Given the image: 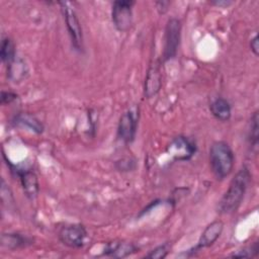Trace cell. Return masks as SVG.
I'll return each mask as SVG.
<instances>
[{"instance_id":"obj_14","label":"cell","mask_w":259,"mask_h":259,"mask_svg":"<svg viewBox=\"0 0 259 259\" xmlns=\"http://www.w3.org/2000/svg\"><path fill=\"white\" fill-rule=\"evenodd\" d=\"M138 251H139V247H137L133 243L111 242L105 246L102 255L113 257V258H124Z\"/></svg>"},{"instance_id":"obj_18","label":"cell","mask_w":259,"mask_h":259,"mask_svg":"<svg viewBox=\"0 0 259 259\" xmlns=\"http://www.w3.org/2000/svg\"><path fill=\"white\" fill-rule=\"evenodd\" d=\"M258 111H255L250 119L249 130H248V142L251 150L256 149L258 147Z\"/></svg>"},{"instance_id":"obj_11","label":"cell","mask_w":259,"mask_h":259,"mask_svg":"<svg viewBox=\"0 0 259 259\" xmlns=\"http://www.w3.org/2000/svg\"><path fill=\"white\" fill-rule=\"evenodd\" d=\"M162 84V75L159 63L155 62L153 65L150 66L147 76L145 79V86H144V94L147 98H152L155 96Z\"/></svg>"},{"instance_id":"obj_4","label":"cell","mask_w":259,"mask_h":259,"mask_svg":"<svg viewBox=\"0 0 259 259\" xmlns=\"http://www.w3.org/2000/svg\"><path fill=\"white\" fill-rule=\"evenodd\" d=\"M181 38V22L179 19L172 17L167 21L164 36L163 60L169 61L176 57Z\"/></svg>"},{"instance_id":"obj_19","label":"cell","mask_w":259,"mask_h":259,"mask_svg":"<svg viewBox=\"0 0 259 259\" xmlns=\"http://www.w3.org/2000/svg\"><path fill=\"white\" fill-rule=\"evenodd\" d=\"M169 252V247L167 243H164L162 245H159L155 247L154 249L150 250L146 255L145 258L149 259H164L167 257Z\"/></svg>"},{"instance_id":"obj_6","label":"cell","mask_w":259,"mask_h":259,"mask_svg":"<svg viewBox=\"0 0 259 259\" xmlns=\"http://www.w3.org/2000/svg\"><path fill=\"white\" fill-rule=\"evenodd\" d=\"M87 231L81 224H70L62 227L58 233L59 241L68 248L80 249L84 246Z\"/></svg>"},{"instance_id":"obj_8","label":"cell","mask_w":259,"mask_h":259,"mask_svg":"<svg viewBox=\"0 0 259 259\" xmlns=\"http://www.w3.org/2000/svg\"><path fill=\"white\" fill-rule=\"evenodd\" d=\"M224 230V223L220 220L213 221L210 224H208L203 232L201 233L199 240L192 249H189L186 251V256H193L196 252H198L201 249L208 248L220 238Z\"/></svg>"},{"instance_id":"obj_1","label":"cell","mask_w":259,"mask_h":259,"mask_svg":"<svg viewBox=\"0 0 259 259\" xmlns=\"http://www.w3.org/2000/svg\"><path fill=\"white\" fill-rule=\"evenodd\" d=\"M250 181V170L244 166L231 180L227 191L219 201L218 211L222 214H230L236 211L244 199Z\"/></svg>"},{"instance_id":"obj_12","label":"cell","mask_w":259,"mask_h":259,"mask_svg":"<svg viewBox=\"0 0 259 259\" xmlns=\"http://www.w3.org/2000/svg\"><path fill=\"white\" fill-rule=\"evenodd\" d=\"M33 238L20 233H3L1 235V246L8 250L26 248L33 244Z\"/></svg>"},{"instance_id":"obj_10","label":"cell","mask_w":259,"mask_h":259,"mask_svg":"<svg viewBox=\"0 0 259 259\" xmlns=\"http://www.w3.org/2000/svg\"><path fill=\"white\" fill-rule=\"evenodd\" d=\"M12 171L17 175L25 196L31 200L36 198L39 192V185L35 173L30 169L18 167H15V169L12 167Z\"/></svg>"},{"instance_id":"obj_2","label":"cell","mask_w":259,"mask_h":259,"mask_svg":"<svg viewBox=\"0 0 259 259\" xmlns=\"http://www.w3.org/2000/svg\"><path fill=\"white\" fill-rule=\"evenodd\" d=\"M209 165L214 177L223 180L234 168L235 155L230 145L224 141L214 142L209 148Z\"/></svg>"},{"instance_id":"obj_25","label":"cell","mask_w":259,"mask_h":259,"mask_svg":"<svg viewBox=\"0 0 259 259\" xmlns=\"http://www.w3.org/2000/svg\"><path fill=\"white\" fill-rule=\"evenodd\" d=\"M210 3L219 7H228L233 4L232 1H228V0H215V1H211Z\"/></svg>"},{"instance_id":"obj_20","label":"cell","mask_w":259,"mask_h":259,"mask_svg":"<svg viewBox=\"0 0 259 259\" xmlns=\"http://www.w3.org/2000/svg\"><path fill=\"white\" fill-rule=\"evenodd\" d=\"M259 247H258V242H254L252 245L244 247L233 254H231V257H256L258 255Z\"/></svg>"},{"instance_id":"obj_22","label":"cell","mask_w":259,"mask_h":259,"mask_svg":"<svg viewBox=\"0 0 259 259\" xmlns=\"http://www.w3.org/2000/svg\"><path fill=\"white\" fill-rule=\"evenodd\" d=\"M16 98H17V94H15L14 92L5 91V90L1 91V104H3V105L10 104Z\"/></svg>"},{"instance_id":"obj_15","label":"cell","mask_w":259,"mask_h":259,"mask_svg":"<svg viewBox=\"0 0 259 259\" xmlns=\"http://www.w3.org/2000/svg\"><path fill=\"white\" fill-rule=\"evenodd\" d=\"M7 66V78L14 82H20L24 80L28 75V69L25 62L20 58H15Z\"/></svg>"},{"instance_id":"obj_3","label":"cell","mask_w":259,"mask_h":259,"mask_svg":"<svg viewBox=\"0 0 259 259\" xmlns=\"http://www.w3.org/2000/svg\"><path fill=\"white\" fill-rule=\"evenodd\" d=\"M61 7L62 14L64 16V20L66 23V27L68 30V34L71 40L72 48L78 52L82 53L84 50V40H83V32L80 21L78 19L76 10L71 2H59Z\"/></svg>"},{"instance_id":"obj_7","label":"cell","mask_w":259,"mask_h":259,"mask_svg":"<svg viewBox=\"0 0 259 259\" xmlns=\"http://www.w3.org/2000/svg\"><path fill=\"white\" fill-rule=\"evenodd\" d=\"M139 113L134 110H127L123 112L118 120L117 124V138L123 144L127 145L134 142L138 128Z\"/></svg>"},{"instance_id":"obj_17","label":"cell","mask_w":259,"mask_h":259,"mask_svg":"<svg viewBox=\"0 0 259 259\" xmlns=\"http://www.w3.org/2000/svg\"><path fill=\"white\" fill-rule=\"evenodd\" d=\"M0 57H1V61L6 65L9 64L11 61H13L16 58L15 45H14L13 40L8 36L2 38L1 49H0Z\"/></svg>"},{"instance_id":"obj_21","label":"cell","mask_w":259,"mask_h":259,"mask_svg":"<svg viewBox=\"0 0 259 259\" xmlns=\"http://www.w3.org/2000/svg\"><path fill=\"white\" fill-rule=\"evenodd\" d=\"M137 164L133 158H122L115 162V168L121 172H128L136 168Z\"/></svg>"},{"instance_id":"obj_23","label":"cell","mask_w":259,"mask_h":259,"mask_svg":"<svg viewBox=\"0 0 259 259\" xmlns=\"http://www.w3.org/2000/svg\"><path fill=\"white\" fill-rule=\"evenodd\" d=\"M250 49L251 52L257 57L259 55V41H258V35L255 34L251 39H250Z\"/></svg>"},{"instance_id":"obj_13","label":"cell","mask_w":259,"mask_h":259,"mask_svg":"<svg viewBox=\"0 0 259 259\" xmlns=\"http://www.w3.org/2000/svg\"><path fill=\"white\" fill-rule=\"evenodd\" d=\"M11 123L14 126L27 128L30 132H33L35 134H41L45 130V126L42 122L36 118L33 114H30L28 112H19L16 115L13 116Z\"/></svg>"},{"instance_id":"obj_9","label":"cell","mask_w":259,"mask_h":259,"mask_svg":"<svg viewBox=\"0 0 259 259\" xmlns=\"http://www.w3.org/2000/svg\"><path fill=\"white\" fill-rule=\"evenodd\" d=\"M195 144L186 137H176L168 147V152L176 161H187L195 154Z\"/></svg>"},{"instance_id":"obj_16","label":"cell","mask_w":259,"mask_h":259,"mask_svg":"<svg viewBox=\"0 0 259 259\" xmlns=\"http://www.w3.org/2000/svg\"><path fill=\"white\" fill-rule=\"evenodd\" d=\"M209 110L211 114L221 121H227L231 118L232 108L229 101L223 97H219L214 99L210 105Z\"/></svg>"},{"instance_id":"obj_24","label":"cell","mask_w":259,"mask_h":259,"mask_svg":"<svg viewBox=\"0 0 259 259\" xmlns=\"http://www.w3.org/2000/svg\"><path fill=\"white\" fill-rule=\"evenodd\" d=\"M156 6H157V10L159 11V13L164 14L168 10L169 2H167V1H158V2H156Z\"/></svg>"},{"instance_id":"obj_5","label":"cell","mask_w":259,"mask_h":259,"mask_svg":"<svg viewBox=\"0 0 259 259\" xmlns=\"http://www.w3.org/2000/svg\"><path fill=\"white\" fill-rule=\"evenodd\" d=\"M136 4L131 0L114 1L111 7V19L118 31H127L133 24V7Z\"/></svg>"}]
</instances>
